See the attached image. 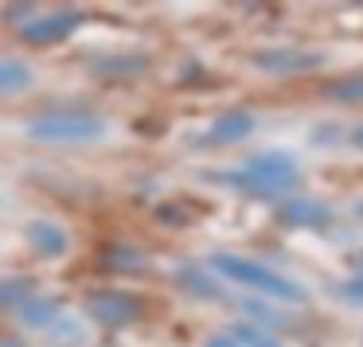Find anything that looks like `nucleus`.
<instances>
[{"mask_svg":"<svg viewBox=\"0 0 363 347\" xmlns=\"http://www.w3.org/2000/svg\"><path fill=\"white\" fill-rule=\"evenodd\" d=\"M359 215H363V203H359Z\"/></svg>","mask_w":363,"mask_h":347,"instance_id":"nucleus-20","label":"nucleus"},{"mask_svg":"<svg viewBox=\"0 0 363 347\" xmlns=\"http://www.w3.org/2000/svg\"><path fill=\"white\" fill-rule=\"evenodd\" d=\"M235 336H238V339H246V343H250V347H277V343H274V339H269V336H262V331H250V328H238Z\"/></svg>","mask_w":363,"mask_h":347,"instance_id":"nucleus-15","label":"nucleus"},{"mask_svg":"<svg viewBox=\"0 0 363 347\" xmlns=\"http://www.w3.org/2000/svg\"><path fill=\"white\" fill-rule=\"evenodd\" d=\"M79 28V12H59V16H43V20H32L24 28V40L28 43H51V40H63Z\"/></svg>","mask_w":363,"mask_h":347,"instance_id":"nucleus-7","label":"nucleus"},{"mask_svg":"<svg viewBox=\"0 0 363 347\" xmlns=\"http://www.w3.org/2000/svg\"><path fill=\"white\" fill-rule=\"evenodd\" d=\"M211 269L223 273L227 281L235 285H246L254 292H266V297H277V300H305V289L289 277H281L277 269L269 266H258V261H246V258H235V254H211Z\"/></svg>","mask_w":363,"mask_h":347,"instance_id":"nucleus-2","label":"nucleus"},{"mask_svg":"<svg viewBox=\"0 0 363 347\" xmlns=\"http://www.w3.org/2000/svg\"><path fill=\"white\" fill-rule=\"evenodd\" d=\"M258 125L254 121V113H227V118H219L215 121V129H211V137L207 141L211 144H235V141H242V137H250V129Z\"/></svg>","mask_w":363,"mask_h":347,"instance_id":"nucleus-9","label":"nucleus"},{"mask_svg":"<svg viewBox=\"0 0 363 347\" xmlns=\"http://www.w3.org/2000/svg\"><path fill=\"white\" fill-rule=\"evenodd\" d=\"M277 219H281L285 227H324V222H332V207L316 203V199L293 195L289 203L277 207Z\"/></svg>","mask_w":363,"mask_h":347,"instance_id":"nucleus-4","label":"nucleus"},{"mask_svg":"<svg viewBox=\"0 0 363 347\" xmlns=\"http://www.w3.org/2000/svg\"><path fill=\"white\" fill-rule=\"evenodd\" d=\"M106 121L90 118V113H51V118H40L28 125V137L32 141H55V144H79V141H98L106 137Z\"/></svg>","mask_w":363,"mask_h":347,"instance_id":"nucleus-3","label":"nucleus"},{"mask_svg":"<svg viewBox=\"0 0 363 347\" xmlns=\"http://www.w3.org/2000/svg\"><path fill=\"white\" fill-rule=\"evenodd\" d=\"M28 300H32V281H28V277H24V281H20V277H16V281H4V285H0V308H9V305H28Z\"/></svg>","mask_w":363,"mask_h":347,"instance_id":"nucleus-13","label":"nucleus"},{"mask_svg":"<svg viewBox=\"0 0 363 347\" xmlns=\"http://www.w3.org/2000/svg\"><path fill=\"white\" fill-rule=\"evenodd\" d=\"M180 281H184V289H191V292H199V297H215V281H207L203 273H196V269H180Z\"/></svg>","mask_w":363,"mask_h":347,"instance_id":"nucleus-14","label":"nucleus"},{"mask_svg":"<svg viewBox=\"0 0 363 347\" xmlns=\"http://www.w3.org/2000/svg\"><path fill=\"white\" fill-rule=\"evenodd\" d=\"M20 312V324H32V328H43V324H51V320H59V305L55 300H28V305H20L16 308Z\"/></svg>","mask_w":363,"mask_h":347,"instance_id":"nucleus-10","label":"nucleus"},{"mask_svg":"<svg viewBox=\"0 0 363 347\" xmlns=\"http://www.w3.org/2000/svg\"><path fill=\"white\" fill-rule=\"evenodd\" d=\"M24 238L32 242V250L40 254V258H59V254L67 250V234L55 227V222H48V219H35L32 227L24 230Z\"/></svg>","mask_w":363,"mask_h":347,"instance_id":"nucleus-8","label":"nucleus"},{"mask_svg":"<svg viewBox=\"0 0 363 347\" xmlns=\"http://www.w3.org/2000/svg\"><path fill=\"white\" fill-rule=\"evenodd\" d=\"M254 67L258 71H274V74H285V71H308V67H320V55L313 51H258L254 55Z\"/></svg>","mask_w":363,"mask_h":347,"instance_id":"nucleus-5","label":"nucleus"},{"mask_svg":"<svg viewBox=\"0 0 363 347\" xmlns=\"http://www.w3.org/2000/svg\"><path fill=\"white\" fill-rule=\"evenodd\" d=\"M207 347H238V343H235V339H227V336H219V339H211Z\"/></svg>","mask_w":363,"mask_h":347,"instance_id":"nucleus-17","label":"nucleus"},{"mask_svg":"<svg viewBox=\"0 0 363 347\" xmlns=\"http://www.w3.org/2000/svg\"><path fill=\"white\" fill-rule=\"evenodd\" d=\"M90 316L102 324H129L137 316V300L129 297H118V292H98V297H90Z\"/></svg>","mask_w":363,"mask_h":347,"instance_id":"nucleus-6","label":"nucleus"},{"mask_svg":"<svg viewBox=\"0 0 363 347\" xmlns=\"http://www.w3.org/2000/svg\"><path fill=\"white\" fill-rule=\"evenodd\" d=\"M328 98H332V102H344V106L363 102V74H352V79L332 82V86H328Z\"/></svg>","mask_w":363,"mask_h":347,"instance_id":"nucleus-12","label":"nucleus"},{"mask_svg":"<svg viewBox=\"0 0 363 347\" xmlns=\"http://www.w3.org/2000/svg\"><path fill=\"white\" fill-rule=\"evenodd\" d=\"M0 347H20V343H0Z\"/></svg>","mask_w":363,"mask_h":347,"instance_id":"nucleus-19","label":"nucleus"},{"mask_svg":"<svg viewBox=\"0 0 363 347\" xmlns=\"http://www.w3.org/2000/svg\"><path fill=\"white\" fill-rule=\"evenodd\" d=\"M352 144H355V149H363V125H359V129H355V133H352Z\"/></svg>","mask_w":363,"mask_h":347,"instance_id":"nucleus-18","label":"nucleus"},{"mask_svg":"<svg viewBox=\"0 0 363 347\" xmlns=\"http://www.w3.org/2000/svg\"><path fill=\"white\" fill-rule=\"evenodd\" d=\"M344 292L347 300H355V305H363V277H352V281H344Z\"/></svg>","mask_w":363,"mask_h":347,"instance_id":"nucleus-16","label":"nucleus"},{"mask_svg":"<svg viewBox=\"0 0 363 347\" xmlns=\"http://www.w3.org/2000/svg\"><path fill=\"white\" fill-rule=\"evenodd\" d=\"M223 183H235L246 195H277V191H293L301 183V168L293 157L285 152H262V157H250L242 172L230 176H215Z\"/></svg>","mask_w":363,"mask_h":347,"instance_id":"nucleus-1","label":"nucleus"},{"mask_svg":"<svg viewBox=\"0 0 363 347\" xmlns=\"http://www.w3.org/2000/svg\"><path fill=\"white\" fill-rule=\"evenodd\" d=\"M24 86H32V71L24 63H0V94H12Z\"/></svg>","mask_w":363,"mask_h":347,"instance_id":"nucleus-11","label":"nucleus"}]
</instances>
